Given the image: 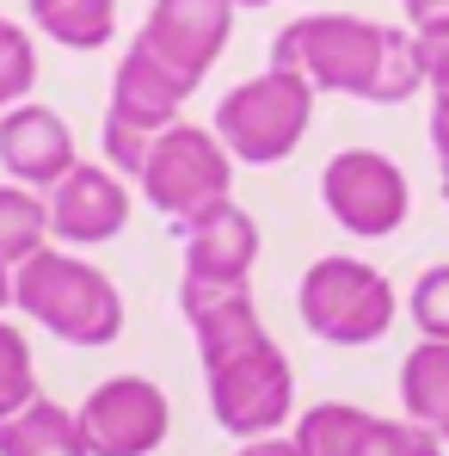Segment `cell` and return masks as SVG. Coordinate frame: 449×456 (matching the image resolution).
I'll list each match as a JSON object with an SVG mask.
<instances>
[{"label":"cell","instance_id":"6da1fadb","mask_svg":"<svg viewBox=\"0 0 449 456\" xmlns=\"http://www.w3.org/2000/svg\"><path fill=\"white\" fill-rule=\"evenodd\" d=\"M179 308L197 339L216 426L240 444L277 438L296 407V370L284 346L265 333L253 308V284H179Z\"/></svg>","mask_w":449,"mask_h":456},{"label":"cell","instance_id":"7a4b0ae2","mask_svg":"<svg viewBox=\"0 0 449 456\" xmlns=\"http://www.w3.org/2000/svg\"><path fill=\"white\" fill-rule=\"evenodd\" d=\"M271 69L301 75L314 93H345L364 105H406L425 69H419V37L400 25H375L351 12H301L271 37Z\"/></svg>","mask_w":449,"mask_h":456},{"label":"cell","instance_id":"3957f363","mask_svg":"<svg viewBox=\"0 0 449 456\" xmlns=\"http://www.w3.org/2000/svg\"><path fill=\"white\" fill-rule=\"evenodd\" d=\"M12 308L31 327H44L50 339L86 346V352L111 346L124 333V297H117V284L92 259L56 253V247H44L25 265H12Z\"/></svg>","mask_w":449,"mask_h":456},{"label":"cell","instance_id":"277c9868","mask_svg":"<svg viewBox=\"0 0 449 456\" xmlns=\"http://www.w3.org/2000/svg\"><path fill=\"white\" fill-rule=\"evenodd\" d=\"M314 124V86L290 69H265V75L240 80L234 93H222L216 105V136L240 167H277L301 149Z\"/></svg>","mask_w":449,"mask_h":456},{"label":"cell","instance_id":"5b68a950","mask_svg":"<svg viewBox=\"0 0 449 456\" xmlns=\"http://www.w3.org/2000/svg\"><path fill=\"white\" fill-rule=\"evenodd\" d=\"M142 198L166 216L172 228L197 223L210 210L228 204V185H234V154L222 149L216 130H197V124H166L154 136L148 160H142Z\"/></svg>","mask_w":449,"mask_h":456},{"label":"cell","instance_id":"8992f818","mask_svg":"<svg viewBox=\"0 0 449 456\" xmlns=\"http://www.w3.org/2000/svg\"><path fill=\"white\" fill-rule=\"evenodd\" d=\"M296 314L308 333L326 346H375L394 327V284L375 272L370 259L326 253L301 272L296 284Z\"/></svg>","mask_w":449,"mask_h":456},{"label":"cell","instance_id":"52a82bcc","mask_svg":"<svg viewBox=\"0 0 449 456\" xmlns=\"http://www.w3.org/2000/svg\"><path fill=\"white\" fill-rule=\"evenodd\" d=\"M320 204H326V216L339 228H351L364 240H381V234H394V228L406 223L413 185H406V173L388 154L345 149L320 167Z\"/></svg>","mask_w":449,"mask_h":456},{"label":"cell","instance_id":"ba28073f","mask_svg":"<svg viewBox=\"0 0 449 456\" xmlns=\"http://www.w3.org/2000/svg\"><path fill=\"white\" fill-rule=\"evenodd\" d=\"M75 419L86 456H154L166 444L172 407H166V388L148 377H105L75 407Z\"/></svg>","mask_w":449,"mask_h":456},{"label":"cell","instance_id":"9c48e42d","mask_svg":"<svg viewBox=\"0 0 449 456\" xmlns=\"http://www.w3.org/2000/svg\"><path fill=\"white\" fill-rule=\"evenodd\" d=\"M228 31H234V0H154L136 31V50H148L179 86L197 93V80L228 50Z\"/></svg>","mask_w":449,"mask_h":456},{"label":"cell","instance_id":"30bf717a","mask_svg":"<svg viewBox=\"0 0 449 456\" xmlns=\"http://www.w3.org/2000/svg\"><path fill=\"white\" fill-rule=\"evenodd\" d=\"M301 456H444V438L413 426V419H381L351 401H320L308 407L290 432Z\"/></svg>","mask_w":449,"mask_h":456},{"label":"cell","instance_id":"8fae6325","mask_svg":"<svg viewBox=\"0 0 449 456\" xmlns=\"http://www.w3.org/2000/svg\"><path fill=\"white\" fill-rule=\"evenodd\" d=\"M130 223V191L117 167H92L75 160V173L62 185H50V234L68 247H105Z\"/></svg>","mask_w":449,"mask_h":456},{"label":"cell","instance_id":"7c38bea8","mask_svg":"<svg viewBox=\"0 0 449 456\" xmlns=\"http://www.w3.org/2000/svg\"><path fill=\"white\" fill-rule=\"evenodd\" d=\"M75 130H68V118L62 111H50V105H12V111H0V167H6V179L12 185H31V191H50V185H62L68 173H75Z\"/></svg>","mask_w":449,"mask_h":456},{"label":"cell","instance_id":"4fadbf2b","mask_svg":"<svg viewBox=\"0 0 449 456\" xmlns=\"http://www.w3.org/2000/svg\"><path fill=\"white\" fill-rule=\"evenodd\" d=\"M179 240H185V278H179V284H253L259 223H253L234 198H228L222 210L185 223Z\"/></svg>","mask_w":449,"mask_h":456},{"label":"cell","instance_id":"5bb4252c","mask_svg":"<svg viewBox=\"0 0 449 456\" xmlns=\"http://www.w3.org/2000/svg\"><path fill=\"white\" fill-rule=\"evenodd\" d=\"M400 407L413 426L449 444V339H419L400 358Z\"/></svg>","mask_w":449,"mask_h":456},{"label":"cell","instance_id":"9a60e30c","mask_svg":"<svg viewBox=\"0 0 449 456\" xmlns=\"http://www.w3.org/2000/svg\"><path fill=\"white\" fill-rule=\"evenodd\" d=\"M0 456H86V438L62 401L37 395L12 419H0Z\"/></svg>","mask_w":449,"mask_h":456},{"label":"cell","instance_id":"2e32d148","mask_svg":"<svg viewBox=\"0 0 449 456\" xmlns=\"http://www.w3.org/2000/svg\"><path fill=\"white\" fill-rule=\"evenodd\" d=\"M31 19L62 50H105L117 31V0H31Z\"/></svg>","mask_w":449,"mask_h":456},{"label":"cell","instance_id":"e0dca14e","mask_svg":"<svg viewBox=\"0 0 449 456\" xmlns=\"http://www.w3.org/2000/svg\"><path fill=\"white\" fill-rule=\"evenodd\" d=\"M50 240V204L31 185H0V259L25 265Z\"/></svg>","mask_w":449,"mask_h":456},{"label":"cell","instance_id":"ac0fdd59","mask_svg":"<svg viewBox=\"0 0 449 456\" xmlns=\"http://www.w3.org/2000/svg\"><path fill=\"white\" fill-rule=\"evenodd\" d=\"M31 86H37V44H31L25 25L0 19V111L25 105Z\"/></svg>","mask_w":449,"mask_h":456},{"label":"cell","instance_id":"d6986e66","mask_svg":"<svg viewBox=\"0 0 449 456\" xmlns=\"http://www.w3.org/2000/svg\"><path fill=\"white\" fill-rule=\"evenodd\" d=\"M25 401H37V364H31V339L0 321V419H12Z\"/></svg>","mask_w":449,"mask_h":456},{"label":"cell","instance_id":"ffe728a7","mask_svg":"<svg viewBox=\"0 0 449 456\" xmlns=\"http://www.w3.org/2000/svg\"><path fill=\"white\" fill-rule=\"evenodd\" d=\"M413 321H419L425 339H449V265L419 272V284H413Z\"/></svg>","mask_w":449,"mask_h":456},{"label":"cell","instance_id":"44dd1931","mask_svg":"<svg viewBox=\"0 0 449 456\" xmlns=\"http://www.w3.org/2000/svg\"><path fill=\"white\" fill-rule=\"evenodd\" d=\"M413 37H419V69H425L431 99H449V19L413 25Z\"/></svg>","mask_w":449,"mask_h":456},{"label":"cell","instance_id":"7402d4cb","mask_svg":"<svg viewBox=\"0 0 449 456\" xmlns=\"http://www.w3.org/2000/svg\"><path fill=\"white\" fill-rule=\"evenodd\" d=\"M431 154H437V167L449 179V99H431Z\"/></svg>","mask_w":449,"mask_h":456},{"label":"cell","instance_id":"603a6c76","mask_svg":"<svg viewBox=\"0 0 449 456\" xmlns=\"http://www.w3.org/2000/svg\"><path fill=\"white\" fill-rule=\"evenodd\" d=\"M240 456H301L296 438H253V444H240Z\"/></svg>","mask_w":449,"mask_h":456},{"label":"cell","instance_id":"cb8c5ba5","mask_svg":"<svg viewBox=\"0 0 449 456\" xmlns=\"http://www.w3.org/2000/svg\"><path fill=\"white\" fill-rule=\"evenodd\" d=\"M413 25H431V19H449V0H400Z\"/></svg>","mask_w":449,"mask_h":456},{"label":"cell","instance_id":"d4e9b609","mask_svg":"<svg viewBox=\"0 0 449 456\" xmlns=\"http://www.w3.org/2000/svg\"><path fill=\"white\" fill-rule=\"evenodd\" d=\"M0 308H12V265L0 259Z\"/></svg>","mask_w":449,"mask_h":456},{"label":"cell","instance_id":"484cf974","mask_svg":"<svg viewBox=\"0 0 449 456\" xmlns=\"http://www.w3.org/2000/svg\"><path fill=\"white\" fill-rule=\"evenodd\" d=\"M234 6H271V0H234Z\"/></svg>","mask_w":449,"mask_h":456},{"label":"cell","instance_id":"4316f807","mask_svg":"<svg viewBox=\"0 0 449 456\" xmlns=\"http://www.w3.org/2000/svg\"><path fill=\"white\" fill-rule=\"evenodd\" d=\"M444 204H449V179H444Z\"/></svg>","mask_w":449,"mask_h":456}]
</instances>
